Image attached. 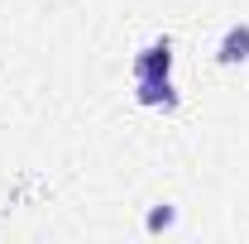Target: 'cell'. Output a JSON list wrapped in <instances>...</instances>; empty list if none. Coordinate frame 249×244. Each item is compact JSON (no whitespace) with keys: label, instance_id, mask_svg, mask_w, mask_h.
<instances>
[{"label":"cell","instance_id":"6da1fadb","mask_svg":"<svg viewBox=\"0 0 249 244\" xmlns=\"http://www.w3.org/2000/svg\"><path fill=\"white\" fill-rule=\"evenodd\" d=\"M139 77H173V48H168V38L163 43H149L139 58H134V82Z\"/></svg>","mask_w":249,"mask_h":244},{"label":"cell","instance_id":"7a4b0ae2","mask_svg":"<svg viewBox=\"0 0 249 244\" xmlns=\"http://www.w3.org/2000/svg\"><path fill=\"white\" fill-rule=\"evenodd\" d=\"M216 58L225 62V67H240V62H249V24H230V29L220 34Z\"/></svg>","mask_w":249,"mask_h":244},{"label":"cell","instance_id":"3957f363","mask_svg":"<svg viewBox=\"0 0 249 244\" xmlns=\"http://www.w3.org/2000/svg\"><path fill=\"white\" fill-rule=\"evenodd\" d=\"M139 105H163L173 110L178 105V91H173V77H139V91H134Z\"/></svg>","mask_w":249,"mask_h":244},{"label":"cell","instance_id":"277c9868","mask_svg":"<svg viewBox=\"0 0 249 244\" xmlns=\"http://www.w3.org/2000/svg\"><path fill=\"white\" fill-rule=\"evenodd\" d=\"M173 220H178V211H173V206H154V211H149V230H168V225H173Z\"/></svg>","mask_w":249,"mask_h":244}]
</instances>
